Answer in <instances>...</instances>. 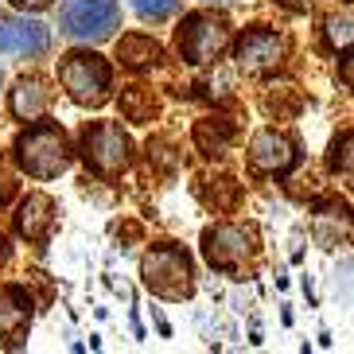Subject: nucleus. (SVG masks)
Returning a JSON list of instances; mask_svg holds the SVG:
<instances>
[{
    "mask_svg": "<svg viewBox=\"0 0 354 354\" xmlns=\"http://www.w3.org/2000/svg\"><path fill=\"white\" fill-rule=\"evenodd\" d=\"M12 152H16L20 171L32 176V179H59L74 160V148H71L66 129L55 125V121H47V117L32 121V129L20 133V140H16Z\"/></svg>",
    "mask_w": 354,
    "mask_h": 354,
    "instance_id": "1",
    "label": "nucleus"
},
{
    "mask_svg": "<svg viewBox=\"0 0 354 354\" xmlns=\"http://www.w3.org/2000/svg\"><path fill=\"white\" fill-rule=\"evenodd\" d=\"M59 86L74 105L82 109H102L109 97H113V66L109 59H102L90 47H78V51H66L59 59Z\"/></svg>",
    "mask_w": 354,
    "mask_h": 354,
    "instance_id": "2",
    "label": "nucleus"
},
{
    "mask_svg": "<svg viewBox=\"0 0 354 354\" xmlns=\"http://www.w3.org/2000/svg\"><path fill=\"white\" fill-rule=\"evenodd\" d=\"M140 281L152 296L160 300H187L195 292V265H191V253L176 241H160L140 257Z\"/></svg>",
    "mask_w": 354,
    "mask_h": 354,
    "instance_id": "3",
    "label": "nucleus"
},
{
    "mask_svg": "<svg viewBox=\"0 0 354 354\" xmlns=\"http://www.w3.org/2000/svg\"><path fill=\"white\" fill-rule=\"evenodd\" d=\"M230 39H234L230 20L222 12H210V8L187 12L176 28V51H179V59L191 63V66H207V63H214V59H222Z\"/></svg>",
    "mask_w": 354,
    "mask_h": 354,
    "instance_id": "4",
    "label": "nucleus"
},
{
    "mask_svg": "<svg viewBox=\"0 0 354 354\" xmlns=\"http://www.w3.org/2000/svg\"><path fill=\"white\" fill-rule=\"evenodd\" d=\"M257 250V230L250 222H214L203 230V257L210 269L226 272V277H238L250 269Z\"/></svg>",
    "mask_w": 354,
    "mask_h": 354,
    "instance_id": "5",
    "label": "nucleus"
},
{
    "mask_svg": "<svg viewBox=\"0 0 354 354\" xmlns=\"http://www.w3.org/2000/svg\"><path fill=\"white\" fill-rule=\"evenodd\" d=\"M121 28V4L117 0H59V32L74 43H105Z\"/></svg>",
    "mask_w": 354,
    "mask_h": 354,
    "instance_id": "6",
    "label": "nucleus"
},
{
    "mask_svg": "<svg viewBox=\"0 0 354 354\" xmlns=\"http://www.w3.org/2000/svg\"><path fill=\"white\" fill-rule=\"evenodd\" d=\"M78 152H82V160L94 167L97 176L113 179L133 160V140H129V133L117 121H86L82 133H78Z\"/></svg>",
    "mask_w": 354,
    "mask_h": 354,
    "instance_id": "7",
    "label": "nucleus"
},
{
    "mask_svg": "<svg viewBox=\"0 0 354 354\" xmlns=\"http://www.w3.org/2000/svg\"><path fill=\"white\" fill-rule=\"evenodd\" d=\"M284 51L288 43L277 28H265V24H253L238 35L234 43V63L241 66L245 74H272L277 66L284 63Z\"/></svg>",
    "mask_w": 354,
    "mask_h": 354,
    "instance_id": "8",
    "label": "nucleus"
},
{
    "mask_svg": "<svg viewBox=\"0 0 354 354\" xmlns=\"http://www.w3.org/2000/svg\"><path fill=\"white\" fill-rule=\"evenodd\" d=\"M51 51V28L28 12H16V16H0V55L8 59H43Z\"/></svg>",
    "mask_w": 354,
    "mask_h": 354,
    "instance_id": "9",
    "label": "nucleus"
},
{
    "mask_svg": "<svg viewBox=\"0 0 354 354\" xmlns=\"http://www.w3.org/2000/svg\"><path fill=\"white\" fill-rule=\"evenodd\" d=\"M300 164V145L284 129H261L250 140V167L261 176H288Z\"/></svg>",
    "mask_w": 354,
    "mask_h": 354,
    "instance_id": "10",
    "label": "nucleus"
},
{
    "mask_svg": "<svg viewBox=\"0 0 354 354\" xmlns=\"http://www.w3.org/2000/svg\"><path fill=\"white\" fill-rule=\"evenodd\" d=\"M55 105V86L47 74H20L8 90V113L16 121H39V117L51 113Z\"/></svg>",
    "mask_w": 354,
    "mask_h": 354,
    "instance_id": "11",
    "label": "nucleus"
},
{
    "mask_svg": "<svg viewBox=\"0 0 354 354\" xmlns=\"http://www.w3.org/2000/svg\"><path fill=\"white\" fill-rule=\"evenodd\" d=\"M32 315H35V304L28 296V288L0 284V339L20 343L24 335H28V327H32Z\"/></svg>",
    "mask_w": 354,
    "mask_h": 354,
    "instance_id": "12",
    "label": "nucleus"
},
{
    "mask_svg": "<svg viewBox=\"0 0 354 354\" xmlns=\"http://www.w3.org/2000/svg\"><path fill=\"white\" fill-rule=\"evenodd\" d=\"M55 226V198L43 191H28L16 207V234L24 241H47Z\"/></svg>",
    "mask_w": 354,
    "mask_h": 354,
    "instance_id": "13",
    "label": "nucleus"
},
{
    "mask_svg": "<svg viewBox=\"0 0 354 354\" xmlns=\"http://www.w3.org/2000/svg\"><path fill=\"white\" fill-rule=\"evenodd\" d=\"M117 63L125 66L129 74H148L164 63V47L145 32L121 35V39H117Z\"/></svg>",
    "mask_w": 354,
    "mask_h": 354,
    "instance_id": "14",
    "label": "nucleus"
},
{
    "mask_svg": "<svg viewBox=\"0 0 354 354\" xmlns=\"http://www.w3.org/2000/svg\"><path fill=\"white\" fill-rule=\"evenodd\" d=\"M121 113H125V121H133V125H148V121L160 113L156 90H152V86H125V90H121Z\"/></svg>",
    "mask_w": 354,
    "mask_h": 354,
    "instance_id": "15",
    "label": "nucleus"
},
{
    "mask_svg": "<svg viewBox=\"0 0 354 354\" xmlns=\"http://www.w3.org/2000/svg\"><path fill=\"white\" fill-rule=\"evenodd\" d=\"M230 140H234V125H230L226 117H203V121L195 125V148L207 152V156L226 152Z\"/></svg>",
    "mask_w": 354,
    "mask_h": 354,
    "instance_id": "16",
    "label": "nucleus"
},
{
    "mask_svg": "<svg viewBox=\"0 0 354 354\" xmlns=\"http://www.w3.org/2000/svg\"><path fill=\"white\" fill-rule=\"evenodd\" d=\"M129 4H133L140 24H164L183 8V0H129Z\"/></svg>",
    "mask_w": 354,
    "mask_h": 354,
    "instance_id": "17",
    "label": "nucleus"
},
{
    "mask_svg": "<svg viewBox=\"0 0 354 354\" xmlns=\"http://www.w3.org/2000/svg\"><path fill=\"white\" fill-rule=\"evenodd\" d=\"M351 145H354V133H351V129H343V133L331 140V148H327V167H331V171H343V176H351Z\"/></svg>",
    "mask_w": 354,
    "mask_h": 354,
    "instance_id": "18",
    "label": "nucleus"
},
{
    "mask_svg": "<svg viewBox=\"0 0 354 354\" xmlns=\"http://www.w3.org/2000/svg\"><path fill=\"white\" fill-rule=\"evenodd\" d=\"M16 191H20V183H16V171L0 164V207H8L12 198H16Z\"/></svg>",
    "mask_w": 354,
    "mask_h": 354,
    "instance_id": "19",
    "label": "nucleus"
},
{
    "mask_svg": "<svg viewBox=\"0 0 354 354\" xmlns=\"http://www.w3.org/2000/svg\"><path fill=\"white\" fill-rule=\"evenodd\" d=\"M327 35H331V43H343V51H346V43H351V20H327Z\"/></svg>",
    "mask_w": 354,
    "mask_h": 354,
    "instance_id": "20",
    "label": "nucleus"
},
{
    "mask_svg": "<svg viewBox=\"0 0 354 354\" xmlns=\"http://www.w3.org/2000/svg\"><path fill=\"white\" fill-rule=\"evenodd\" d=\"M16 12H43V8H51L55 0H8Z\"/></svg>",
    "mask_w": 354,
    "mask_h": 354,
    "instance_id": "21",
    "label": "nucleus"
},
{
    "mask_svg": "<svg viewBox=\"0 0 354 354\" xmlns=\"http://www.w3.org/2000/svg\"><path fill=\"white\" fill-rule=\"evenodd\" d=\"M207 4H214V0H207Z\"/></svg>",
    "mask_w": 354,
    "mask_h": 354,
    "instance_id": "22",
    "label": "nucleus"
}]
</instances>
